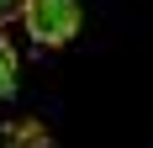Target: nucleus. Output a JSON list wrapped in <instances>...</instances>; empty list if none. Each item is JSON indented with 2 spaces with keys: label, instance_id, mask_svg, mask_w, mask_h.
I'll return each instance as SVG.
<instances>
[{
  "label": "nucleus",
  "instance_id": "1",
  "mask_svg": "<svg viewBox=\"0 0 153 148\" xmlns=\"http://www.w3.org/2000/svg\"><path fill=\"white\" fill-rule=\"evenodd\" d=\"M21 21H27L37 48H63L79 32V0H27Z\"/></svg>",
  "mask_w": 153,
  "mask_h": 148
},
{
  "label": "nucleus",
  "instance_id": "2",
  "mask_svg": "<svg viewBox=\"0 0 153 148\" xmlns=\"http://www.w3.org/2000/svg\"><path fill=\"white\" fill-rule=\"evenodd\" d=\"M16 95V48L0 37V106Z\"/></svg>",
  "mask_w": 153,
  "mask_h": 148
},
{
  "label": "nucleus",
  "instance_id": "3",
  "mask_svg": "<svg viewBox=\"0 0 153 148\" xmlns=\"http://www.w3.org/2000/svg\"><path fill=\"white\" fill-rule=\"evenodd\" d=\"M11 138H21V148H48V132L37 127V122H16Z\"/></svg>",
  "mask_w": 153,
  "mask_h": 148
},
{
  "label": "nucleus",
  "instance_id": "4",
  "mask_svg": "<svg viewBox=\"0 0 153 148\" xmlns=\"http://www.w3.org/2000/svg\"><path fill=\"white\" fill-rule=\"evenodd\" d=\"M21 11H27V0H0V27H5V21H16Z\"/></svg>",
  "mask_w": 153,
  "mask_h": 148
}]
</instances>
